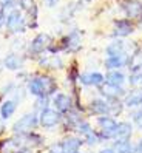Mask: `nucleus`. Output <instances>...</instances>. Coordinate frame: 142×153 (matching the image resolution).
I'll return each mask as SVG.
<instances>
[{
	"instance_id": "obj_24",
	"label": "nucleus",
	"mask_w": 142,
	"mask_h": 153,
	"mask_svg": "<svg viewBox=\"0 0 142 153\" xmlns=\"http://www.w3.org/2000/svg\"><path fill=\"white\" fill-rule=\"evenodd\" d=\"M128 82L131 85H142V67H139L136 70H131Z\"/></svg>"
},
{
	"instance_id": "obj_1",
	"label": "nucleus",
	"mask_w": 142,
	"mask_h": 153,
	"mask_svg": "<svg viewBox=\"0 0 142 153\" xmlns=\"http://www.w3.org/2000/svg\"><path fill=\"white\" fill-rule=\"evenodd\" d=\"M26 90L31 96L36 97H48L51 94L56 93L57 90V82L54 77L51 76H36L33 79L28 80V85H26Z\"/></svg>"
},
{
	"instance_id": "obj_28",
	"label": "nucleus",
	"mask_w": 142,
	"mask_h": 153,
	"mask_svg": "<svg viewBox=\"0 0 142 153\" xmlns=\"http://www.w3.org/2000/svg\"><path fill=\"white\" fill-rule=\"evenodd\" d=\"M48 153H64L62 144H60V142H54V144H51V147H50Z\"/></svg>"
},
{
	"instance_id": "obj_11",
	"label": "nucleus",
	"mask_w": 142,
	"mask_h": 153,
	"mask_svg": "<svg viewBox=\"0 0 142 153\" xmlns=\"http://www.w3.org/2000/svg\"><path fill=\"white\" fill-rule=\"evenodd\" d=\"M81 47H82V43H81V34H79L77 31H71L65 37V40H64V50L65 51H70V53H76Z\"/></svg>"
},
{
	"instance_id": "obj_8",
	"label": "nucleus",
	"mask_w": 142,
	"mask_h": 153,
	"mask_svg": "<svg viewBox=\"0 0 142 153\" xmlns=\"http://www.w3.org/2000/svg\"><path fill=\"white\" fill-rule=\"evenodd\" d=\"M23 56L20 54H16V53H11V54H8L3 57V68L6 70H11V71H17V70H22L23 68Z\"/></svg>"
},
{
	"instance_id": "obj_19",
	"label": "nucleus",
	"mask_w": 142,
	"mask_h": 153,
	"mask_svg": "<svg viewBox=\"0 0 142 153\" xmlns=\"http://www.w3.org/2000/svg\"><path fill=\"white\" fill-rule=\"evenodd\" d=\"M105 80H106V84H111V85H116V87H122L124 84L127 82V77H125L124 73H121V71L111 70L110 73L105 76Z\"/></svg>"
},
{
	"instance_id": "obj_27",
	"label": "nucleus",
	"mask_w": 142,
	"mask_h": 153,
	"mask_svg": "<svg viewBox=\"0 0 142 153\" xmlns=\"http://www.w3.org/2000/svg\"><path fill=\"white\" fill-rule=\"evenodd\" d=\"M133 121H135L136 127H138L139 130H142V110H139V111L135 113V116H133Z\"/></svg>"
},
{
	"instance_id": "obj_23",
	"label": "nucleus",
	"mask_w": 142,
	"mask_h": 153,
	"mask_svg": "<svg viewBox=\"0 0 142 153\" xmlns=\"http://www.w3.org/2000/svg\"><path fill=\"white\" fill-rule=\"evenodd\" d=\"M40 65H45L48 68H62L64 67V62H62V59L59 56H50L47 59H42Z\"/></svg>"
},
{
	"instance_id": "obj_2",
	"label": "nucleus",
	"mask_w": 142,
	"mask_h": 153,
	"mask_svg": "<svg viewBox=\"0 0 142 153\" xmlns=\"http://www.w3.org/2000/svg\"><path fill=\"white\" fill-rule=\"evenodd\" d=\"M37 125H39V116L36 113H26L13 124V131L14 134L31 133L34 131V128H37Z\"/></svg>"
},
{
	"instance_id": "obj_22",
	"label": "nucleus",
	"mask_w": 142,
	"mask_h": 153,
	"mask_svg": "<svg viewBox=\"0 0 142 153\" xmlns=\"http://www.w3.org/2000/svg\"><path fill=\"white\" fill-rule=\"evenodd\" d=\"M113 149L116 153H133V147L128 139H116L113 144Z\"/></svg>"
},
{
	"instance_id": "obj_16",
	"label": "nucleus",
	"mask_w": 142,
	"mask_h": 153,
	"mask_svg": "<svg viewBox=\"0 0 142 153\" xmlns=\"http://www.w3.org/2000/svg\"><path fill=\"white\" fill-rule=\"evenodd\" d=\"M101 93L106 97V99H119L122 96H125L127 93L122 90V87H116V85H111V84H105L101 90Z\"/></svg>"
},
{
	"instance_id": "obj_20",
	"label": "nucleus",
	"mask_w": 142,
	"mask_h": 153,
	"mask_svg": "<svg viewBox=\"0 0 142 153\" xmlns=\"http://www.w3.org/2000/svg\"><path fill=\"white\" fill-rule=\"evenodd\" d=\"M127 45L122 40H113L108 47H106V56H119V54H127L125 53ZM130 57V56H128Z\"/></svg>"
},
{
	"instance_id": "obj_31",
	"label": "nucleus",
	"mask_w": 142,
	"mask_h": 153,
	"mask_svg": "<svg viewBox=\"0 0 142 153\" xmlns=\"http://www.w3.org/2000/svg\"><path fill=\"white\" fill-rule=\"evenodd\" d=\"M14 153H34L33 149H28V147H23V149H19V150H16Z\"/></svg>"
},
{
	"instance_id": "obj_29",
	"label": "nucleus",
	"mask_w": 142,
	"mask_h": 153,
	"mask_svg": "<svg viewBox=\"0 0 142 153\" xmlns=\"http://www.w3.org/2000/svg\"><path fill=\"white\" fill-rule=\"evenodd\" d=\"M45 2V5L48 6V8H54L57 3H59V0H43Z\"/></svg>"
},
{
	"instance_id": "obj_4",
	"label": "nucleus",
	"mask_w": 142,
	"mask_h": 153,
	"mask_svg": "<svg viewBox=\"0 0 142 153\" xmlns=\"http://www.w3.org/2000/svg\"><path fill=\"white\" fill-rule=\"evenodd\" d=\"M97 125L101 127V139H114V133H116L118 122L111 118L110 114L106 116H99L97 118Z\"/></svg>"
},
{
	"instance_id": "obj_5",
	"label": "nucleus",
	"mask_w": 142,
	"mask_h": 153,
	"mask_svg": "<svg viewBox=\"0 0 142 153\" xmlns=\"http://www.w3.org/2000/svg\"><path fill=\"white\" fill-rule=\"evenodd\" d=\"M60 122V114L54 108H45L39 113V124L43 128H53Z\"/></svg>"
},
{
	"instance_id": "obj_3",
	"label": "nucleus",
	"mask_w": 142,
	"mask_h": 153,
	"mask_svg": "<svg viewBox=\"0 0 142 153\" xmlns=\"http://www.w3.org/2000/svg\"><path fill=\"white\" fill-rule=\"evenodd\" d=\"M5 25H6V28L10 30L11 33L19 34V33H25V28H26V20H25L23 14H22L19 10H14L13 13H10V14L6 16Z\"/></svg>"
},
{
	"instance_id": "obj_10",
	"label": "nucleus",
	"mask_w": 142,
	"mask_h": 153,
	"mask_svg": "<svg viewBox=\"0 0 142 153\" xmlns=\"http://www.w3.org/2000/svg\"><path fill=\"white\" fill-rule=\"evenodd\" d=\"M53 104H54L56 110L59 113H68L71 111V97L65 93H57L53 97Z\"/></svg>"
},
{
	"instance_id": "obj_15",
	"label": "nucleus",
	"mask_w": 142,
	"mask_h": 153,
	"mask_svg": "<svg viewBox=\"0 0 142 153\" xmlns=\"http://www.w3.org/2000/svg\"><path fill=\"white\" fill-rule=\"evenodd\" d=\"M128 54H119V56H108L105 60V67L108 70H118L128 64Z\"/></svg>"
},
{
	"instance_id": "obj_21",
	"label": "nucleus",
	"mask_w": 142,
	"mask_h": 153,
	"mask_svg": "<svg viewBox=\"0 0 142 153\" xmlns=\"http://www.w3.org/2000/svg\"><path fill=\"white\" fill-rule=\"evenodd\" d=\"M17 110V102L16 101H5L2 105H0V116L2 119H10L11 116L16 113Z\"/></svg>"
},
{
	"instance_id": "obj_30",
	"label": "nucleus",
	"mask_w": 142,
	"mask_h": 153,
	"mask_svg": "<svg viewBox=\"0 0 142 153\" xmlns=\"http://www.w3.org/2000/svg\"><path fill=\"white\" fill-rule=\"evenodd\" d=\"M133 153H142V139H139V142L135 146V150H133Z\"/></svg>"
},
{
	"instance_id": "obj_34",
	"label": "nucleus",
	"mask_w": 142,
	"mask_h": 153,
	"mask_svg": "<svg viewBox=\"0 0 142 153\" xmlns=\"http://www.w3.org/2000/svg\"><path fill=\"white\" fill-rule=\"evenodd\" d=\"M3 128H5V124H3V119H2V116H0V133L3 131Z\"/></svg>"
},
{
	"instance_id": "obj_26",
	"label": "nucleus",
	"mask_w": 142,
	"mask_h": 153,
	"mask_svg": "<svg viewBox=\"0 0 142 153\" xmlns=\"http://www.w3.org/2000/svg\"><path fill=\"white\" fill-rule=\"evenodd\" d=\"M76 130H77V133L81 134V136H87V134H90L91 131H93V128H91V125L88 124V122H85V121H81L77 125H76Z\"/></svg>"
},
{
	"instance_id": "obj_14",
	"label": "nucleus",
	"mask_w": 142,
	"mask_h": 153,
	"mask_svg": "<svg viewBox=\"0 0 142 153\" xmlns=\"http://www.w3.org/2000/svg\"><path fill=\"white\" fill-rule=\"evenodd\" d=\"M124 105L130 107V108L142 105V88L131 90L130 93H127L125 96H124Z\"/></svg>"
},
{
	"instance_id": "obj_7",
	"label": "nucleus",
	"mask_w": 142,
	"mask_h": 153,
	"mask_svg": "<svg viewBox=\"0 0 142 153\" xmlns=\"http://www.w3.org/2000/svg\"><path fill=\"white\" fill-rule=\"evenodd\" d=\"M122 10L128 19H142V2L139 0H125L122 3Z\"/></svg>"
},
{
	"instance_id": "obj_13",
	"label": "nucleus",
	"mask_w": 142,
	"mask_h": 153,
	"mask_svg": "<svg viewBox=\"0 0 142 153\" xmlns=\"http://www.w3.org/2000/svg\"><path fill=\"white\" fill-rule=\"evenodd\" d=\"M90 110L93 114L106 116L110 114V102L105 101V99H93L90 102Z\"/></svg>"
},
{
	"instance_id": "obj_18",
	"label": "nucleus",
	"mask_w": 142,
	"mask_h": 153,
	"mask_svg": "<svg viewBox=\"0 0 142 153\" xmlns=\"http://www.w3.org/2000/svg\"><path fill=\"white\" fill-rule=\"evenodd\" d=\"M133 33V25L130 20H118L114 23V36L118 37H125Z\"/></svg>"
},
{
	"instance_id": "obj_33",
	"label": "nucleus",
	"mask_w": 142,
	"mask_h": 153,
	"mask_svg": "<svg viewBox=\"0 0 142 153\" xmlns=\"http://www.w3.org/2000/svg\"><path fill=\"white\" fill-rule=\"evenodd\" d=\"M99 153H116V152H114L113 147H106V149H102Z\"/></svg>"
},
{
	"instance_id": "obj_12",
	"label": "nucleus",
	"mask_w": 142,
	"mask_h": 153,
	"mask_svg": "<svg viewBox=\"0 0 142 153\" xmlns=\"http://www.w3.org/2000/svg\"><path fill=\"white\" fill-rule=\"evenodd\" d=\"M60 144H62V149H64V153H79L84 141L76 136H67Z\"/></svg>"
},
{
	"instance_id": "obj_17",
	"label": "nucleus",
	"mask_w": 142,
	"mask_h": 153,
	"mask_svg": "<svg viewBox=\"0 0 142 153\" xmlns=\"http://www.w3.org/2000/svg\"><path fill=\"white\" fill-rule=\"evenodd\" d=\"M133 133V125L130 122H118V127H116V133H114V139H130Z\"/></svg>"
},
{
	"instance_id": "obj_25",
	"label": "nucleus",
	"mask_w": 142,
	"mask_h": 153,
	"mask_svg": "<svg viewBox=\"0 0 142 153\" xmlns=\"http://www.w3.org/2000/svg\"><path fill=\"white\" fill-rule=\"evenodd\" d=\"M16 0H0V10L5 13V16H8L16 10Z\"/></svg>"
},
{
	"instance_id": "obj_9",
	"label": "nucleus",
	"mask_w": 142,
	"mask_h": 153,
	"mask_svg": "<svg viewBox=\"0 0 142 153\" xmlns=\"http://www.w3.org/2000/svg\"><path fill=\"white\" fill-rule=\"evenodd\" d=\"M79 80H81V84H84V85L97 87V85H102L104 84L105 76L102 73H97V71H90V73L79 74Z\"/></svg>"
},
{
	"instance_id": "obj_32",
	"label": "nucleus",
	"mask_w": 142,
	"mask_h": 153,
	"mask_svg": "<svg viewBox=\"0 0 142 153\" xmlns=\"http://www.w3.org/2000/svg\"><path fill=\"white\" fill-rule=\"evenodd\" d=\"M16 43H13V48H23L25 47V43L23 40H14Z\"/></svg>"
},
{
	"instance_id": "obj_6",
	"label": "nucleus",
	"mask_w": 142,
	"mask_h": 153,
	"mask_svg": "<svg viewBox=\"0 0 142 153\" xmlns=\"http://www.w3.org/2000/svg\"><path fill=\"white\" fill-rule=\"evenodd\" d=\"M51 43V37L47 34V33H40L37 34L36 37L30 42V53L34 56H39L45 51Z\"/></svg>"
}]
</instances>
